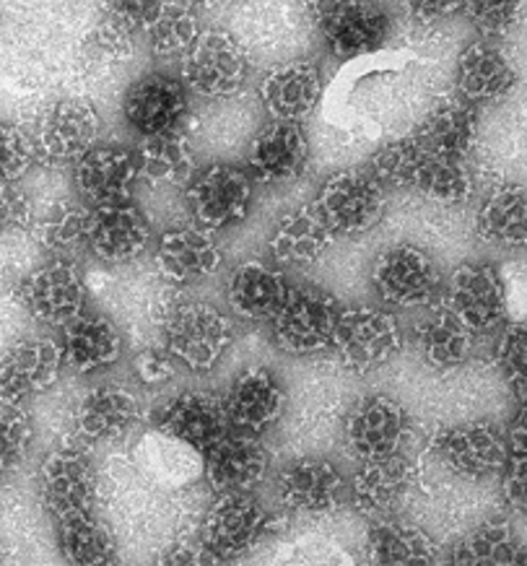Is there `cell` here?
Listing matches in <instances>:
<instances>
[{
	"label": "cell",
	"instance_id": "8fae6325",
	"mask_svg": "<svg viewBox=\"0 0 527 566\" xmlns=\"http://www.w3.org/2000/svg\"><path fill=\"white\" fill-rule=\"evenodd\" d=\"M88 289L84 271L73 260H48L29 271L17 286V302L48 325H68L86 312Z\"/></svg>",
	"mask_w": 527,
	"mask_h": 566
},
{
	"label": "cell",
	"instance_id": "1f68e13d",
	"mask_svg": "<svg viewBox=\"0 0 527 566\" xmlns=\"http://www.w3.org/2000/svg\"><path fill=\"white\" fill-rule=\"evenodd\" d=\"M455 84L460 99L478 107V104L499 102L517 84V73L507 57L488 40H471L460 50Z\"/></svg>",
	"mask_w": 527,
	"mask_h": 566
},
{
	"label": "cell",
	"instance_id": "b9f144b4",
	"mask_svg": "<svg viewBox=\"0 0 527 566\" xmlns=\"http://www.w3.org/2000/svg\"><path fill=\"white\" fill-rule=\"evenodd\" d=\"M57 527V548L68 566H109L117 562L115 541L96 515L76 517Z\"/></svg>",
	"mask_w": 527,
	"mask_h": 566
},
{
	"label": "cell",
	"instance_id": "cb8c5ba5",
	"mask_svg": "<svg viewBox=\"0 0 527 566\" xmlns=\"http://www.w3.org/2000/svg\"><path fill=\"white\" fill-rule=\"evenodd\" d=\"M444 304L471 327L473 333H488L507 319L504 283L499 268L488 263H465L447 279Z\"/></svg>",
	"mask_w": 527,
	"mask_h": 566
},
{
	"label": "cell",
	"instance_id": "7bdbcfd3",
	"mask_svg": "<svg viewBox=\"0 0 527 566\" xmlns=\"http://www.w3.org/2000/svg\"><path fill=\"white\" fill-rule=\"evenodd\" d=\"M34 164L32 136L19 125L0 120V185H21Z\"/></svg>",
	"mask_w": 527,
	"mask_h": 566
},
{
	"label": "cell",
	"instance_id": "7c38bea8",
	"mask_svg": "<svg viewBox=\"0 0 527 566\" xmlns=\"http://www.w3.org/2000/svg\"><path fill=\"white\" fill-rule=\"evenodd\" d=\"M40 499L52 523L94 515L96 473L92 458L78 447H61L42 460Z\"/></svg>",
	"mask_w": 527,
	"mask_h": 566
},
{
	"label": "cell",
	"instance_id": "60d3db41",
	"mask_svg": "<svg viewBox=\"0 0 527 566\" xmlns=\"http://www.w3.org/2000/svg\"><path fill=\"white\" fill-rule=\"evenodd\" d=\"M517 535L504 517H492L467 531L452 546V566H512L519 554Z\"/></svg>",
	"mask_w": 527,
	"mask_h": 566
},
{
	"label": "cell",
	"instance_id": "4dcf8cb0",
	"mask_svg": "<svg viewBox=\"0 0 527 566\" xmlns=\"http://www.w3.org/2000/svg\"><path fill=\"white\" fill-rule=\"evenodd\" d=\"M140 421V403L136 392L120 385H96L78 400L73 423L88 442H117L128 437Z\"/></svg>",
	"mask_w": 527,
	"mask_h": 566
},
{
	"label": "cell",
	"instance_id": "ab89813d",
	"mask_svg": "<svg viewBox=\"0 0 527 566\" xmlns=\"http://www.w3.org/2000/svg\"><path fill=\"white\" fill-rule=\"evenodd\" d=\"M200 29L198 13L190 3H156V9L144 27V36L154 57L159 61H180L192 50Z\"/></svg>",
	"mask_w": 527,
	"mask_h": 566
},
{
	"label": "cell",
	"instance_id": "4fadbf2b",
	"mask_svg": "<svg viewBox=\"0 0 527 566\" xmlns=\"http://www.w3.org/2000/svg\"><path fill=\"white\" fill-rule=\"evenodd\" d=\"M408 437H411V416L396 398L382 392L356 400L344 421V439L359 463L400 455Z\"/></svg>",
	"mask_w": 527,
	"mask_h": 566
},
{
	"label": "cell",
	"instance_id": "8d00e7d4",
	"mask_svg": "<svg viewBox=\"0 0 527 566\" xmlns=\"http://www.w3.org/2000/svg\"><path fill=\"white\" fill-rule=\"evenodd\" d=\"M481 240L504 250L527 248V188L507 185L494 190L476 213Z\"/></svg>",
	"mask_w": 527,
	"mask_h": 566
},
{
	"label": "cell",
	"instance_id": "d6986e66",
	"mask_svg": "<svg viewBox=\"0 0 527 566\" xmlns=\"http://www.w3.org/2000/svg\"><path fill=\"white\" fill-rule=\"evenodd\" d=\"M71 180L78 200L88 208L130 203L140 182L136 151L99 144L71 169Z\"/></svg>",
	"mask_w": 527,
	"mask_h": 566
},
{
	"label": "cell",
	"instance_id": "ffe728a7",
	"mask_svg": "<svg viewBox=\"0 0 527 566\" xmlns=\"http://www.w3.org/2000/svg\"><path fill=\"white\" fill-rule=\"evenodd\" d=\"M205 481L219 496L252 494L268 479L273 455L263 437L229 429L203 455Z\"/></svg>",
	"mask_w": 527,
	"mask_h": 566
},
{
	"label": "cell",
	"instance_id": "ee69618b",
	"mask_svg": "<svg viewBox=\"0 0 527 566\" xmlns=\"http://www.w3.org/2000/svg\"><path fill=\"white\" fill-rule=\"evenodd\" d=\"M496 367H499L504 382L517 395L527 398V319L525 323H509L496 344Z\"/></svg>",
	"mask_w": 527,
	"mask_h": 566
},
{
	"label": "cell",
	"instance_id": "7402d4cb",
	"mask_svg": "<svg viewBox=\"0 0 527 566\" xmlns=\"http://www.w3.org/2000/svg\"><path fill=\"white\" fill-rule=\"evenodd\" d=\"M154 427L175 442L205 455L229 431L224 400L205 390H182L159 406L154 413Z\"/></svg>",
	"mask_w": 527,
	"mask_h": 566
},
{
	"label": "cell",
	"instance_id": "f907efd6",
	"mask_svg": "<svg viewBox=\"0 0 527 566\" xmlns=\"http://www.w3.org/2000/svg\"><path fill=\"white\" fill-rule=\"evenodd\" d=\"M411 17L421 21H436L444 17H452V13L463 11V3H447V0H424V3H411L408 6Z\"/></svg>",
	"mask_w": 527,
	"mask_h": 566
},
{
	"label": "cell",
	"instance_id": "ba28073f",
	"mask_svg": "<svg viewBox=\"0 0 527 566\" xmlns=\"http://www.w3.org/2000/svg\"><path fill=\"white\" fill-rule=\"evenodd\" d=\"M372 292L390 310H419L440 302L444 275L436 260L415 244H392L372 265Z\"/></svg>",
	"mask_w": 527,
	"mask_h": 566
},
{
	"label": "cell",
	"instance_id": "30bf717a",
	"mask_svg": "<svg viewBox=\"0 0 527 566\" xmlns=\"http://www.w3.org/2000/svg\"><path fill=\"white\" fill-rule=\"evenodd\" d=\"M403 348V327L384 307H344L333 335V352L356 375L384 367Z\"/></svg>",
	"mask_w": 527,
	"mask_h": 566
},
{
	"label": "cell",
	"instance_id": "5b68a950",
	"mask_svg": "<svg viewBox=\"0 0 527 566\" xmlns=\"http://www.w3.org/2000/svg\"><path fill=\"white\" fill-rule=\"evenodd\" d=\"M312 206L336 237H359L382 221L388 188L369 167H346L323 182Z\"/></svg>",
	"mask_w": 527,
	"mask_h": 566
},
{
	"label": "cell",
	"instance_id": "277c9868",
	"mask_svg": "<svg viewBox=\"0 0 527 566\" xmlns=\"http://www.w3.org/2000/svg\"><path fill=\"white\" fill-rule=\"evenodd\" d=\"M255 203V182L244 167L229 161H211L185 185V206L196 227L219 234L242 223Z\"/></svg>",
	"mask_w": 527,
	"mask_h": 566
},
{
	"label": "cell",
	"instance_id": "484cf974",
	"mask_svg": "<svg viewBox=\"0 0 527 566\" xmlns=\"http://www.w3.org/2000/svg\"><path fill=\"white\" fill-rule=\"evenodd\" d=\"M63 367L81 377H94L113 369L123 356V333L107 315L84 312L61 327L55 338Z\"/></svg>",
	"mask_w": 527,
	"mask_h": 566
},
{
	"label": "cell",
	"instance_id": "2e32d148",
	"mask_svg": "<svg viewBox=\"0 0 527 566\" xmlns=\"http://www.w3.org/2000/svg\"><path fill=\"white\" fill-rule=\"evenodd\" d=\"M182 78L148 73L133 81L123 94V117L140 136L180 133L188 123L192 99Z\"/></svg>",
	"mask_w": 527,
	"mask_h": 566
},
{
	"label": "cell",
	"instance_id": "603a6c76",
	"mask_svg": "<svg viewBox=\"0 0 527 566\" xmlns=\"http://www.w3.org/2000/svg\"><path fill=\"white\" fill-rule=\"evenodd\" d=\"M434 450L452 473L471 481L492 479L507 463V434L488 421L457 423L436 434Z\"/></svg>",
	"mask_w": 527,
	"mask_h": 566
},
{
	"label": "cell",
	"instance_id": "f1b7e54d",
	"mask_svg": "<svg viewBox=\"0 0 527 566\" xmlns=\"http://www.w3.org/2000/svg\"><path fill=\"white\" fill-rule=\"evenodd\" d=\"M292 283L281 268L247 260L236 265L226 283V302L234 317L244 323H271L292 294Z\"/></svg>",
	"mask_w": 527,
	"mask_h": 566
},
{
	"label": "cell",
	"instance_id": "816d5d0a",
	"mask_svg": "<svg viewBox=\"0 0 527 566\" xmlns=\"http://www.w3.org/2000/svg\"><path fill=\"white\" fill-rule=\"evenodd\" d=\"M9 471H13V465H11V460L3 455V450H0V481L6 479V473Z\"/></svg>",
	"mask_w": 527,
	"mask_h": 566
},
{
	"label": "cell",
	"instance_id": "e575fe53",
	"mask_svg": "<svg viewBox=\"0 0 527 566\" xmlns=\"http://www.w3.org/2000/svg\"><path fill=\"white\" fill-rule=\"evenodd\" d=\"M136 161L140 182L151 188H185L198 172L196 146L182 130L140 138Z\"/></svg>",
	"mask_w": 527,
	"mask_h": 566
},
{
	"label": "cell",
	"instance_id": "74e56055",
	"mask_svg": "<svg viewBox=\"0 0 527 566\" xmlns=\"http://www.w3.org/2000/svg\"><path fill=\"white\" fill-rule=\"evenodd\" d=\"M88 216L92 208L81 200H57L34 223L36 242L50 260H73L88 252Z\"/></svg>",
	"mask_w": 527,
	"mask_h": 566
},
{
	"label": "cell",
	"instance_id": "db71d44e",
	"mask_svg": "<svg viewBox=\"0 0 527 566\" xmlns=\"http://www.w3.org/2000/svg\"><path fill=\"white\" fill-rule=\"evenodd\" d=\"M109 566H125V564H120V562H115V564H109Z\"/></svg>",
	"mask_w": 527,
	"mask_h": 566
},
{
	"label": "cell",
	"instance_id": "7dc6e473",
	"mask_svg": "<svg viewBox=\"0 0 527 566\" xmlns=\"http://www.w3.org/2000/svg\"><path fill=\"white\" fill-rule=\"evenodd\" d=\"M177 364L172 361L165 348H144V352L133 356V375L140 385L161 387L177 375Z\"/></svg>",
	"mask_w": 527,
	"mask_h": 566
},
{
	"label": "cell",
	"instance_id": "5bb4252c",
	"mask_svg": "<svg viewBox=\"0 0 527 566\" xmlns=\"http://www.w3.org/2000/svg\"><path fill=\"white\" fill-rule=\"evenodd\" d=\"M315 19L323 48L336 61L372 55L390 36V17L377 3H320Z\"/></svg>",
	"mask_w": 527,
	"mask_h": 566
},
{
	"label": "cell",
	"instance_id": "d4e9b609",
	"mask_svg": "<svg viewBox=\"0 0 527 566\" xmlns=\"http://www.w3.org/2000/svg\"><path fill=\"white\" fill-rule=\"evenodd\" d=\"M257 99L271 120L304 125L323 102V73L312 61L281 63L260 81Z\"/></svg>",
	"mask_w": 527,
	"mask_h": 566
},
{
	"label": "cell",
	"instance_id": "bcb514c9",
	"mask_svg": "<svg viewBox=\"0 0 527 566\" xmlns=\"http://www.w3.org/2000/svg\"><path fill=\"white\" fill-rule=\"evenodd\" d=\"M463 13L478 29L481 40L492 42V36L507 34L515 27L519 6L509 0H476V3H463Z\"/></svg>",
	"mask_w": 527,
	"mask_h": 566
},
{
	"label": "cell",
	"instance_id": "f5cc1de1",
	"mask_svg": "<svg viewBox=\"0 0 527 566\" xmlns=\"http://www.w3.org/2000/svg\"><path fill=\"white\" fill-rule=\"evenodd\" d=\"M512 566H527V546L519 548V554H517L515 564H512Z\"/></svg>",
	"mask_w": 527,
	"mask_h": 566
},
{
	"label": "cell",
	"instance_id": "ac0fdd59",
	"mask_svg": "<svg viewBox=\"0 0 527 566\" xmlns=\"http://www.w3.org/2000/svg\"><path fill=\"white\" fill-rule=\"evenodd\" d=\"M281 506L299 515H328L348 496V481L333 460L304 455L281 468L276 479Z\"/></svg>",
	"mask_w": 527,
	"mask_h": 566
},
{
	"label": "cell",
	"instance_id": "681fc988",
	"mask_svg": "<svg viewBox=\"0 0 527 566\" xmlns=\"http://www.w3.org/2000/svg\"><path fill=\"white\" fill-rule=\"evenodd\" d=\"M156 566H221V562L200 541H180L159 556Z\"/></svg>",
	"mask_w": 527,
	"mask_h": 566
},
{
	"label": "cell",
	"instance_id": "7a4b0ae2",
	"mask_svg": "<svg viewBox=\"0 0 527 566\" xmlns=\"http://www.w3.org/2000/svg\"><path fill=\"white\" fill-rule=\"evenodd\" d=\"M234 346V323L226 312L205 302L180 304L167 317L161 348L172 356L177 369L208 375L226 359Z\"/></svg>",
	"mask_w": 527,
	"mask_h": 566
},
{
	"label": "cell",
	"instance_id": "d6a6232c",
	"mask_svg": "<svg viewBox=\"0 0 527 566\" xmlns=\"http://www.w3.org/2000/svg\"><path fill=\"white\" fill-rule=\"evenodd\" d=\"M408 486H411V465L403 455L361 460L348 481V499L359 515L382 520L405 496Z\"/></svg>",
	"mask_w": 527,
	"mask_h": 566
},
{
	"label": "cell",
	"instance_id": "e0dca14e",
	"mask_svg": "<svg viewBox=\"0 0 527 566\" xmlns=\"http://www.w3.org/2000/svg\"><path fill=\"white\" fill-rule=\"evenodd\" d=\"M63 356L55 338L27 335L0 356V403L27 406L40 398L63 375Z\"/></svg>",
	"mask_w": 527,
	"mask_h": 566
},
{
	"label": "cell",
	"instance_id": "4316f807",
	"mask_svg": "<svg viewBox=\"0 0 527 566\" xmlns=\"http://www.w3.org/2000/svg\"><path fill=\"white\" fill-rule=\"evenodd\" d=\"M151 244V223L133 203L92 208L88 216V255L104 265H125Z\"/></svg>",
	"mask_w": 527,
	"mask_h": 566
},
{
	"label": "cell",
	"instance_id": "836d02e7",
	"mask_svg": "<svg viewBox=\"0 0 527 566\" xmlns=\"http://www.w3.org/2000/svg\"><path fill=\"white\" fill-rule=\"evenodd\" d=\"M473 333L444 302L426 307V315L415 323L413 340L421 359L432 369H455L473 352Z\"/></svg>",
	"mask_w": 527,
	"mask_h": 566
},
{
	"label": "cell",
	"instance_id": "f35d334b",
	"mask_svg": "<svg viewBox=\"0 0 527 566\" xmlns=\"http://www.w3.org/2000/svg\"><path fill=\"white\" fill-rule=\"evenodd\" d=\"M476 107H471V104L457 96V99H444L436 104L413 136L424 146L434 148V151L457 156V159H467L473 140H476Z\"/></svg>",
	"mask_w": 527,
	"mask_h": 566
},
{
	"label": "cell",
	"instance_id": "8992f818",
	"mask_svg": "<svg viewBox=\"0 0 527 566\" xmlns=\"http://www.w3.org/2000/svg\"><path fill=\"white\" fill-rule=\"evenodd\" d=\"M252 63L244 44L221 29H203L192 50L182 57V84L208 102L234 99L244 92Z\"/></svg>",
	"mask_w": 527,
	"mask_h": 566
},
{
	"label": "cell",
	"instance_id": "6da1fadb",
	"mask_svg": "<svg viewBox=\"0 0 527 566\" xmlns=\"http://www.w3.org/2000/svg\"><path fill=\"white\" fill-rule=\"evenodd\" d=\"M384 188L419 190L442 203H465L473 196V175L467 159L434 151L415 136L388 140L369 164Z\"/></svg>",
	"mask_w": 527,
	"mask_h": 566
},
{
	"label": "cell",
	"instance_id": "9a60e30c",
	"mask_svg": "<svg viewBox=\"0 0 527 566\" xmlns=\"http://www.w3.org/2000/svg\"><path fill=\"white\" fill-rule=\"evenodd\" d=\"M309 164V136L304 125L268 120L260 125L244 151V172L255 188H284L299 180Z\"/></svg>",
	"mask_w": 527,
	"mask_h": 566
},
{
	"label": "cell",
	"instance_id": "f546056e",
	"mask_svg": "<svg viewBox=\"0 0 527 566\" xmlns=\"http://www.w3.org/2000/svg\"><path fill=\"white\" fill-rule=\"evenodd\" d=\"M338 237L312 203L286 211L268 237V252L276 268H312L328 255Z\"/></svg>",
	"mask_w": 527,
	"mask_h": 566
},
{
	"label": "cell",
	"instance_id": "52a82bcc",
	"mask_svg": "<svg viewBox=\"0 0 527 566\" xmlns=\"http://www.w3.org/2000/svg\"><path fill=\"white\" fill-rule=\"evenodd\" d=\"M344 307L320 286H294L284 307L271 319V340L288 356H315L333 348Z\"/></svg>",
	"mask_w": 527,
	"mask_h": 566
},
{
	"label": "cell",
	"instance_id": "3957f363",
	"mask_svg": "<svg viewBox=\"0 0 527 566\" xmlns=\"http://www.w3.org/2000/svg\"><path fill=\"white\" fill-rule=\"evenodd\" d=\"M102 115L92 102L65 96L48 104L36 117L32 136L34 161L44 169L76 167L84 156L102 144Z\"/></svg>",
	"mask_w": 527,
	"mask_h": 566
},
{
	"label": "cell",
	"instance_id": "83f0119b",
	"mask_svg": "<svg viewBox=\"0 0 527 566\" xmlns=\"http://www.w3.org/2000/svg\"><path fill=\"white\" fill-rule=\"evenodd\" d=\"M221 248L217 234L188 223V227H172L156 240L154 265L159 275L175 286H190V283L205 281L221 268Z\"/></svg>",
	"mask_w": 527,
	"mask_h": 566
},
{
	"label": "cell",
	"instance_id": "9c48e42d",
	"mask_svg": "<svg viewBox=\"0 0 527 566\" xmlns=\"http://www.w3.org/2000/svg\"><path fill=\"white\" fill-rule=\"evenodd\" d=\"M276 531L278 517L255 494H226L208 510L200 527V543L226 564L247 556Z\"/></svg>",
	"mask_w": 527,
	"mask_h": 566
},
{
	"label": "cell",
	"instance_id": "44dd1931",
	"mask_svg": "<svg viewBox=\"0 0 527 566\" xmlns=\"http://www.w3.org/2000/svg\"><path fill=\"white\" fill-rule=\"evenodd\" d=\"M229 429L263 437L276 427L286 411V390L276 371L268 367H247L229 382L224 392Z\"/></svg>",
	"mask_w": 527,
	"mask_h": 566
},
{
	"label": "cell",
	"instance_id": "f6af8a7d",
	"mask_svg": "<svg viewBox=\"0 0 527 566\" xmlns=\"http://www.w3.org/2000/svg\"><path fill=\"white\" fill-rule=\"evenodd\" d=\"M34 203L21 185H0V242L32 232Z\"/></svg>",
	"mask_w": 527,
	"mask_h": 566
},
{
	"label": "cell",
	"instance_id": "d590c367",
	"mask_svg": "<svg viewBox=\"0 0 527 566\" xmlns=\"http://www.w3.org/2000/svg\"><path fill=\"white\" fill-rule=\"evenodd\" d=\"M367 566H436L440 548L421 527L382 517L367 535Z\"/></svg>",
	"mask_w": 527,
	"mask_h": 566
},
{
	"label": "cell",
	"instance_id": "c3c4849f",
	"mask_svg": "<svg viewBox=\"0 0 527 566\" xmlns=\"http://www.w3.org/2000/svg\"><path fill=\"white\" fill-rule=\"evenodd\" d=\"M504 283V302L512 323L527 319V263H509L499 268Z\"/></svg>",
	"mask_w": 527,
	"mask_h": 566
}]
</instances>
